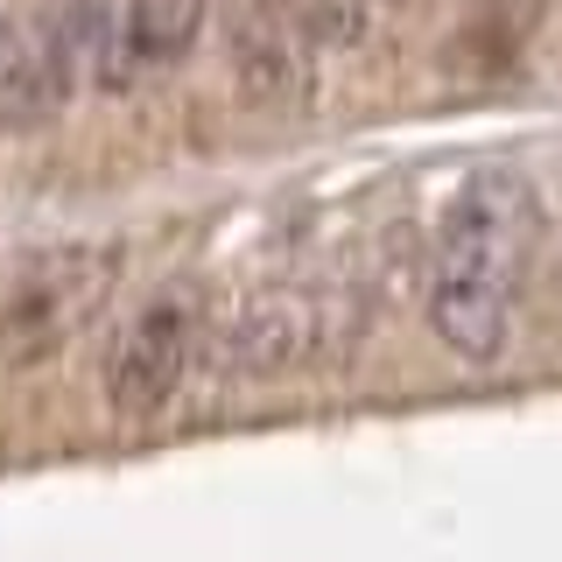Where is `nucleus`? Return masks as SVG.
Listing matches in <instances>:
<instances>
[{"instance_id": "f03ea898", "label": "nucleus", "mask_w": 562, "mask_h": 562, "mask_svg": "<svg viewBox=\"0 0 562 562\" xmlns=\"http://www.w3.org/2000/svg\"><path fill=\"white\" fill-rule=\"evenodd\" d=\"M373 330V295L359 281L338 274H303V281H268L218 324V338H204V351L218 359L225 380H289L338 366L366 345Z\"/></svg>"}, {"instance_id": "6e6552de", "label": "nucleus", "mask_w": 562, "mask_h": 562, "mask_svg": "<svg viewBox=\"0 0 562 562\" xmlns=\"http://www.w3.org/2000/svg\"><path fill=\"white\" fill-rule=\"evenodd\" d=\"M289 8L310 29V43H330V49L366 43V29H373V0H289Z\"/></svg>"}, {"instance_id": "423d86ee", "label": "nucleus", "mask_w": 562, "mask_h": 562, "mask_svg": "<svg viewBox=\"0 0 562 562\" xmlns=\"http://www.w3.org/2000/svg\"><path fill=\"white\" fill-rule=\"evenodd\" d=\"M211 0H113L92 64V92H140L148 78L190 64V49L204 43Z\"/></svg>"}, {"instance_id": "39448f33", "label": "nucleus", "mask_w": 562, "mask_h": 562, "mask_svg": "<svg viewBox=\"0 0 562 562\" xmlns=\"http://www.w3.org/2000/svg\"><path fill=\"white\" fill-rule=\"evenodd\" d=\"M204 303L183 289L155 295V303H140L127 324H120L113 351H105L99 366V401L113 422H155L176 408V394L190 386L204 359Z\"/></svg>"}, {"instance_id": "0eeeda50", "label": "nucleus", "mask_w": 562, "mask_h": 562, "mask_svg": "<svg viewBox=\"0 0 562 562\" xmlns=\"http://www.w3.org/2000/svg\"><path fill=\"white\" fill-rule=\"evenodd\" d=\"M233 85L260 113H303L316 92V43L289 0H254L233 29Z\"/></svg>"}, {"instance_id": "20e7f679", "label": "nucleus", "mask_w": 562, "mask_h": 562, "mask_svg": "<svg viewBox=\"0 0 562 562\" xmlns=\"http://www.w3.org/2000/svg\"><path fill=\"white\" fill-rule=\"evenodd\" d=\"M127 281V246L120 239H78L43 254L35 268L0 295V359L8 366H43L64 345H78L85 330L105 316V303Z\"/></svg>"}, {"instance_id": "7ed1b4c3", "label": "nucleus", "mask_w": 562, "mask_h": 562, "mask_svg": "<svg viewBox=\"0 0 562 562\" xmlns=\"http://www.w3.org/2000/svg\"><path fill=\"white\" fill-rule=\"evenodd\" d=\"M113 0H57V8L0 14V127L35 134L92 92L99 35Z\"/></svg>"}, {"instance_id": "f257e3e1", "label": "nucleus", "mask_w": 562, "mask_h": 562, "mask_svg": "<svg viewBox=\"0 0 562 562\" xmlns=\"http://www.w3.org/2000/svg\"><path fill=\"white\" fill-rule=\"evenodd\" d=\"M541 204L520 169H479L450 190L422 268V316L457 366H499L535 281Z\"/></svg>"}]
</instances>
